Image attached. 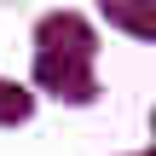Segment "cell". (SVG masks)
I'll return each mask as SVG.
<instances>
[{"mask_svg":"<svg viewBox=\"0 0 156 156\" xmlns=\"http://www.w3.org/2000/svg\"><path fill=\"white\" fill-rule=\"evenodd\" d=\"M151 127H156V116H151Z\"/></svg>","mask_w":156,"mask_h":156,"instance_id":"277c9868","label":"cell"},{"mask_svg":"<svg viewBox=\"0 0 156 156\" xmlns=\"http://www.w3.org/2000/svg\"><path fill=\"white\" fill-rule=\"evenodd\" d=\"M104 17H110V23H122V29H133V35H156V12H133V6H104Z\"/></svg>","mask_w":156,"mask_h":156,"instance_id":"3957f363","label":"cell"},{"mask_svg":"<svg viewBox=\"0 0 156 156\" xmlns=\"http://www.w3.org/2000/svg\"><path fill=\"white\" fill-rule=\"evenodd\" d=\"M29 110H35V98L23 87H6L0 81V122H29Z\"/></svg>","mask_w":156,"mask_h":156,"instance_id":"7a4b0ae2","label":"cell"},{"mask_svg":"<svg viewBox=\"0 0 156 156\" xmlns=\"http://www.w3.org/2000/svg\"><path fill=\"white\" fill-rule=\"evenodd\" d=\"M93 52H98V41H93L87 17L52 12V17H41V29H35V81H41L46 93L69 98V104H93V98H98Z\"/></svg>","mask_w":156,"mask_h":156,"instance_id":"6da1fadb","label":"cell"},{"mask_svg":"<svg viewBox=\"0 0 156 156\" xmlns=\"http://www.w3.org/2000/svg\"><path fill=\"white\" fill-rule=\"evenodd\" d=\"M145 156H156V151H145Z\"/></svg>","mask_w":156,"mask_h":156,"instance_id":"5b68a950","label":"cell"}]
</instances>
